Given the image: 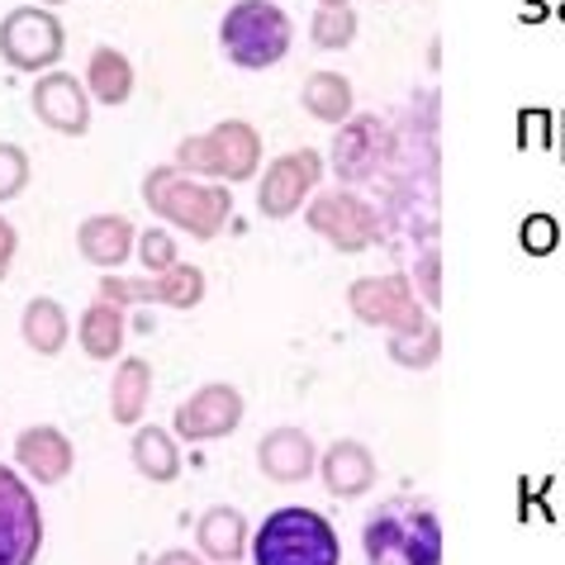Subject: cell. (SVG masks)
<instances>
[{
	"label": "cell",
	"mask_w": 565,
	"mask_h": 565,
	"mask_svg": "<svg viewBox=\"0 0 565 565\" xmlns=\"http://www.w3.org/2000/svg\"><path fill=\"white\" fill-rule=\"evenodd\" d=\"M443 518L428 499L395 494L361 523L366 565H443Z\"/></svg>",
	"instance_id": "1"
},
{
	"label": "cell",
	"mask_w": 565,
	"mask_h": 565,
	"mask_svg": "<svg viewBox=\"0 0 565 565\" xmlns=\"http://www.w3.org/2000/svg\"><path fill=\"white\" fill-rule=\"evenodd\" d=\"M247 556L253 565H342V542L319 509L286 504L253 527Z\"/></svg>",
	"instance_id": "2"
},
{
	"label": "cell",
	"mask_w": 565,
	"mask_h": 565,
	"mask_svg": "<svg viewBox=\"0 0 565 565\" xmlns=\"http://www.w3.org/2000/svg\"><path fill=\"white\" fill-rule=\"evenodd\" d=\"M143 200L152 214H162L171 228L191 233L200 243L218 238L228 224V210H233L228 185L195 181V177H185L181 167H152L143 177Z\"/></svg>",
	"instance_id": "3"
},
{
	"label": "cell",
	"mask_w": 565,
	"mask_h": 565,
	"mask_svg": "<svg viewBox=\"0 0 565 565\" xmlns=\"http://www.w3.org/2000/svg\"><path fill=\"white\" fill-rule=\"evenodd\" d=\"M295 43V24L276 0H233L218 20V49L233 67L243 72H266L286 62Z\"/></svg>",
	"instance_id": "4"
},
{
	"label": "cell",
	"mask_w": 565,
	"mask_h": 565,
	"mask_svg": "<svg viewBox=\"0 0 565 565\" xmlns=\"http://www.w3.org/2000/svg\"><path fill=\"white\" fill-rule=\"evenodd\" d=\"M171 167H181L185 177H195V181H218V185L253 181L262 171V134L247 119H224V124H214L210 134L181 138Z\"/></svg>",
	"instance_id": "5"
},
{
	"label": "cell",
	"mask_w": 565,
	"mask_h": 565,
	"mask_svg": "<svg viewBox=\"0 0 565 565\" xmlns=\"http://www.w3.org/2000/svg\"><path fill=\"white\" fill-rule=\"evenodd\" d=\"M62 49H67V34H62V20L49 6H20L0 20V57L14 72H29V76L53 72Z\"/></svg>",
	"instance_id": "6"
},
{
	"label": "cell",
	"mask_w": 565,
	"mask_h": 565,
	"mask_svg": "<svg viewBox=\"0 0 565 565\" xmlns=\"http://www.w3.org/2000/svg\"><path fill=\"white\" fill-rule=\"evenodd\" d=\"M348 309L366 328H385V333H418V328L428 323L423 300L414 295V280L404 271L352 280V286H348Z\"/></svg>",
	"instance_id": "7"
},
{
	"label": "cell",
	"mask_w": 565,
	"mask_h": 565,
	"mask_svg": "<svg viewBox=\"0 0 565 565\" xmlns=\"http://www.w3.org/2000/svg\"><path fill=\"white\" fill-rule=\"evenodd\" d=\"M305 224L319 233L323 243H333L338 253H366V247L381 243V214H375L371 200H361L352 185H338V191H323L309 200Z\"/></svg>",
	"instance_id": "8"
},
{
	"label": "cell",
	"mask_w": 565,
	"mask_h": 565,
	"mask_svg": "<svg viewBox=\"0 0 565 565\" xmlns=\"http://www.w3.org/2000/svg\"><path fill=\"white\" fill-rule=\"evenodd\" d=\"M96 300H109L119 309L129 305H167V309H195L200 300H205V271L200 266H185L177 262L171 271H148V276H115L105 271L100 286H96Z\"/></svg>",
	"instance_id": "9"
},
{
	"label": "cell",
	"mask_w": 565,
	"mask_h": 565,
	"mask_svg": "<svg viewBox=\"0 0 565 565\" xmlns=\"http://www.w3.org/2000/svg\"><path fill=\"white\" fill-rule=\"evenodd\" d=\"M323 181V152L313 148H295V152H280L276 162H266L262 181H257V210L266 218H295L305 210V200L319 191Z\"/></svg>",
	"instance_id": "10"
},
{
	"label": "cell",
	"mask_w": 565,
	"mask_h": 565,
	"mask_svg": "<svg viewBox=\"0 0 565 565\" xmlns=\"http://www.w3.org/2000/svg\"><path fill=\"white\" fill-rule=\"evenodd\" d=\"M43 552V513L24 476L0 461V565H34Z\"/></svg>",
	"instance_id": "11"
},
{
	"label": "cell",
	"mask_w": 565,
	"mask_h": 565,
	"mask_svg": "<svg viewBox=\"0 0 565 565\" xmlns=\"http://www.w3.org/2000/svg\"><path fill=\"white\" fill-rule=\"evenodd\" d=\"M243 414H247L243 390L224 385V381H210V385H200L191 399L177 404L171 433L185 437V443H218V437H228L233 428H238Z\"/></svg>",
	"instance_id": "12"
},
{
	"label": "cell",
	"mask_w": 565,
	"mask_h": 565,
	"mask_svg": "<svg viewBox=\"0 0 565 565\" xmlns=\"http://www.w3.org/2000/svg\"><path fill=\"white\" fill-rule=\"evenodd\" d=\"M328 157H333V171L342 185H361V181L381 177V167L390 157V134L381 115H352L348 124H338Z\"/></svg>",
	"instance_id": "13"
},
{
	"label": "cell",
	"mask_w": 565,
	"mask_h": 565,
	"mask_svg": "<svg viewBox=\"0 0 565 565\" xmlns=\"http://www.w3.org/2000/svg\"><path fill=\"white\" fill-rule=\"evenodd\" d=\"M34 115L43 129H53L62 138H82L90 129V96H86V82H76L72 72H43L34 82Z\"/></svg>",
	"instance_id": "14"
},
{
	"label": "cell",
	"mask_w": 565,
	"mask_h": 565,
	"mask_svg": "<svg viewBox=\"0 0 565 565\" xmlns=\"http://www.w3.org/2000/svg\"><path fill=\"white\" fill-rule=\"evenodd\" d=\"M14 466L39 484H62L76 466L72 437L62 428H53V423H34V428H24L14 437Z\"/></svg>",
	"instance_id": "15"
},
{
	"label": "cell",
	"mask_w": 565,
	"mask_h": 565,
	"mask_svg": "<svg viewBox=\"0 0 565 565\" xmlns=\"http://www.w3.org/2000/svg\"><path fill=\"white\" fill-rule=\"evenodd\" d=\"M257 466H262V476L276 480V484H300L319 470V447H313V437L305 428H290L286 423V428L262 433Z\"/></svg>",
	"instance_id": "16"
},
{
	"label": "cell",
	"mask_w": 565,
	"mask_h": 565,
	"mask_svg": "<svg viewBox=\"0 0 565 565\" xmlns=\"http://www.w3.org/2000/svg\"><path fill=\"white\" fill-rule=\"evenodd\" d=\"M375 457H371V447H361L352 443V437H342V443H333L319 457V480H323V490L333 494V499H361V494H371L375 490Z\"/></svg>",
	"instance_id": "17"
},
{
	"label": "cell",
	"mask_w": 565,
	"mask_h": 565,
	"mask_svg": "<svg viewBox=\"0 0 565 565\" xmlns=\"http://www.w3.org/2000/svg\"><path fill=\"white\" fill-rule=\"evenodd\" d=\"M138 247V233L124 214H90L82 228H76V253L100 271H115V266L129 262V253Z\"/></svg>",
	"instance_id": "18"
},
{
	"label": "cell",
	"mask_w": 565,
	"mask_h": 565,
	"mask_svg": "<svg viewBox=\"0 0 565 565\" xmlns=\"http://www.w3.org/2000/svg\"><path fill=\"white\" fill-rule=\"evenodd\" d=\"M247 537H253V527H247V518L233 504H214L200 513V523H195L200 556L214 565H238L247 556Z\"/></svg>",
	"instance_id": "19"
},
{
	"label": "cell",
	"mask_w": 565,
	"mask_h": 565,
	"mask_svg": "<svg viewBox=\"0 0 565 565\" xmlns=\"http://www.w3.org/2000/svg\"><path fill=\"white\" fill-rule=\"evenodd\" d=\"M152 399V366L143 356H124L115 366V381H109V418L124 423V428H138L148 414Z\"/></svg>",
	"instance_id": "20"
},
{
	"label": "cell",
	"mask_w": 565,
	"mask_h": 565,
	"mask_svg": "<svg viewBox=\"0 0 565 565\" xmlns=\"http://www.w3.org/2000/svg\"><path fill=\"white\" fill-rule=\"evenodd\" d=\"M129 457L134 470L152 484H171L181 476V447H177V433L157 428V423H138L134 428V443H129Z\"/></svg>",
	"instance_id": "21"
},
{
	"label": "cell",
	"mask_w": 565,
	"mask_h": 565,
	"mask_svg": "<svg viewBox=\"0 0 565 565\" xmlns=\"http://www.w3.org/2000/svg\"><path fill=\"white\" fill-rule=\"evenodd\" d=\"M124 333H129V319L109 300H90L86 313L76 319V342L90 361H115L124 352Z\"/></svg>",
	"instance_id": "22"
},
{
	"label": "cell",
	"mask_w": 565,
	"mask_h": 565,
	"mask_svg": "<svg viewBox=\"0 0 565 565\" xmlns=\"http://www.w3.org/2000/svg\"><path fill=\"white\" fill-rule=\"evenodd\" d=\"M20 338H24L29 352L57 356L62 348H67V338H72L67 309H62L57 300H49V295H34V300L24 305V313H20Z\"/></svg>",
	"instance_id": "23"
},
{
	"label": "cell",
	"mask_w": 565,
	"mask_h": 565,
	"mask_svg": "<svg viewBox=\"0 0 565 565\" xmlns=\"http://www.w3.org/2000/svg\"><path fill=\"white\" fill-rule=\"evenodd\" d=\"M300 105H305V115L319 124H348L356 115L352 82L342 72H309L300 86Z\"/></svg>",
	"instance_id": "24"
},
{
	"label": "cell",
	"mask_w": 565,
	"mask_h": 565,
	"mask_svg": "<svg viewBox=\"0 0 565 565\" xmlns=\"http://www.w3.org/2000/svg\"><path fill=\"white\" fill-rule=\"evenodd\" d=\"M86 96L109 105V109H119L124 100L134 96V62L124 57L119 49L100 43V49L90 53V62H86Z\"/></svg>",
	"instance_id": "25"
},
{
	"label": "cell",
	"mask_w": 565,
	"mask_h": 565,
	"mask_svg": "<svg viewBox=\"0 0 565 565\" xmlns=\"http://www.w3.org/2000/svg\"><path fill=\"white\" fill-rule=\"evenodd\" d=\"M356 39V10L352 6H319L309 20V43L323 53H338Z\"/></svg>",
	"instance_id": "26"
},
{
	"label": "cell",
	"mask_w": 565,
	"mask_h": 565,
	"mask_svg": "<svg viewBox=\"0 0 565 565\" xmlns=\"http://www.w3.org/2000/svg\"><path fill=\"white\" fill-rule=\"evenodd\" d=\"M437 352H443V333H437V323H423L418 333H390V356L399 361V366L409 371H428Z\"/></svg>",
	"instance_id": "27"
},
{
	"label": "cell",
	"mask_w": 565,
	"mask_h": 565,
	"mask_svg": "<svg viewBox=\"0 0 565 565\" xmlns=\"http://www.w3.org/2000/svg\"><path fill=\"white\" fill-rule=\"evenodd\" d=\"M29 177H34V167H29V152L20 143H0V205L20 200L29 191Z\"/></svg>",
	"instance_id": "28"
},
{
	"label": "cell",
	"mask_w": 565,
	"mask_h": 565,
	"mask_svg": "<svg viewBox=\"0 0 565 565\" xmlns=\"http://www.w3.org/2000/svg\"><path fill=\"white\" fill-rule=\"evenodd\" d=\"M518 243H523V253L546 257V253H556V243H561V224L552 214H527L523 228H518Z\"/></svg>",
	"instance_id": "29"
},
{
	"label": "cell",
	"mask_w": 565,
	"mask_h": 565,
	"mask_svg": "<svg viewBox=\"0 0 565 565\" xmlns=\"http://www.w3.org/2000/svg\"><path fill=\"white\" fill-rule=\"evenodd\" d=\"M138 257H143V266L157 276V271H171L177 266V238H171L167 228H148L138 233Z\"/></svg>",
	"instance_id": "30"
},
{
	"label": "cell",
	"mask_w": 565,
	"mask_h": 565,
	"mask_svg": "<svg viewBox=\"0 0 565 565\" xmlns=\"http://www.w3.org/2000/svg\"><path fill=\"white\" fill-rule=\"evenodd\" d=\"M414 295H418V300L428 305V309L443 300V286H437V253H433V247L423 253V271L414 276Z\"/></svg>",
	"instance_id": "31"
},
{
	"label": "cell",
	"mask_w": 565,
	"mask_h": 565,
	"mask_svg": "<svg viewBox=\"0 0 565 565\" xmlns=\"http://www.w3.org/2000/svg\"><path fill=\"white\" fill-rule=\"evenodd\" d=\"M14 253H20V233H14V224L6 214H0V280L10 276V266H14Z\"/></svg>",
	"instance_id": "32"
},
{
	"label": "cell",
	"mask_w": 565,
	"mask_h": 565,
	"mask_svg": "<svg viewBox=\"0 0 565 565\" xmlns=\"http://www.w3.org/2000/svg\"><path fill=\"white\" fill-rule=\"evenodd\" d=\"M152 565H205V561H200L195 552H181V546H171V552H162Z\"/></svg>",
	"instance_id": "33"
},
{
	"label": "cell",
	"mask_w": 565,
	"mask_h": 565,
	"mask_svg": "<svg viewBox=\"0 0 565 565\" xmlns=\"http://www.w3.org/2000/svg\"><path fill=\"white\" fill-rule=\"evenodd\" d=\"M319 6H348V0H319Z\"/></svg>",
	"instance_id": "34"
},
{
	"label": "cell",
	"mask_w": 565,
	"mask_h": 565,
	"mask_svg": "<svg viewBox=\"0 0 565 565\" xmlns=\"http://www.w3.org/2000/svg\"><path fill=\"white\" fill-rule=\"evenodd\" d=\"M34 6H62V0H34Z\"/></svg>",
	"instance_id": "35"
},
{
	"label": "cell",
	"mask_w": 565,
	"mask_h": 565,
	"mask_svg": "<svg viewBox=\"0 0 565 565\" xmlns=\"http://www.w3.org/2000/svg\"><path fill=\"white\" fill-rule=\"evenodd\" d=\"M238 565H243V561H238Z\"/></svg>",
	"instance_id": "36"
}]
</instances>
